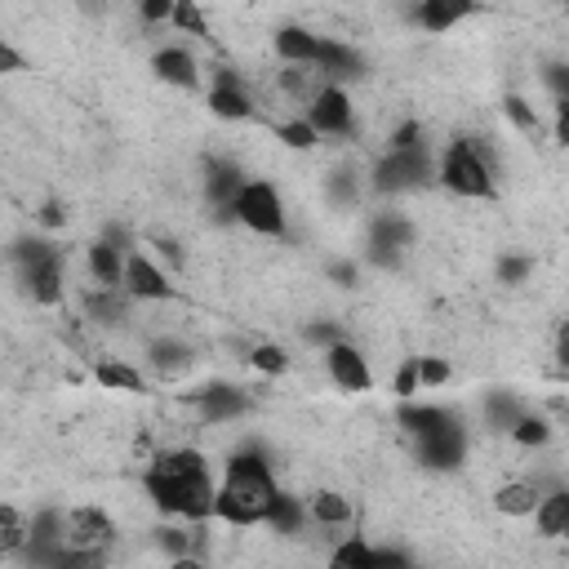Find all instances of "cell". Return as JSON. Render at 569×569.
I'll return each mask as SVG.
<instances>
[{
	"label": "cell",
	"mask_w": 569,
	"mask_h": 569,
	"mask_svg": "<svg viewBox=\"0 0 569 569\" xmlns=\"http://www.w3.org/2000/svg\"><path fill=\"white\" fill-rule=\"evenodd\" d=\"M329 276H333L338 284H356V276H360V267H356V262H333V267H329Z\"/></svg>",
	"instance_id": "obj_46"
},
{
	"label": "cell",
	"mask_w": 569,
	"mask_h": 569,
	"mask_svg": "<svg viewBox=\"0 0 569 569\" xmlns=\"http://www.w3.org/2000/svg\"><path fill=\"white\" fill-rule=\"evenodd\" d=\"M409 240H413V227L400 213H378L373 227H369V258L378 267H396L400 253L409 249Z\"/></svg>",
	"instance_id": "obj_12"
},
{
	"label": "cell",
	"mask_w": 569,
	"mask_h": 569,
	"mask_svg": "<svg viewBox=\"0 0 569 569\" xmlns=\"http://www.w3.org/2000/svg\"><path fill=\"white\" fill-rule=\"evenodd\" d=\"M147 356H151V369L164 373V378H173V373H182V369L191 365V347L178 342V338H156V342L147 347Z\"/></svg>",
	"instance_id": "obj_25"
},
{
	"label": "cell",
	"mask_w": 569,
	"mask_h": 569,
	"mask_svg": "<svg viewBox=\"0 0 569 569\" xmlns=\"http://www.w3.org/2000/svg\"><path fill=\"white\" fill-rule=\"evenodd\" d=\"M142 489L151 493V502L173 516V520H209L213 516V502H218V489H213V476H209V462L200 449H164L151 458V467L142 471Z\"/></svg>",
	"instance_id": "obj_1"
},
{
	"label": "cell",
	"mask_w": 569,
	"mask_h": 569,
	"mask_svg": "<svg viewBox=\"0 0 569 569\" xmlns=\"http://www.w3.org/2000/svg\"><path fill=\"white\" fill-rule=\"evenodd\" d=\"M320 40H325V36H316V31L298 27V22H284V27L276 31L271 49H276V58L289 62V67H316V62H320Z\"/></svg>",
	"instance_id": "obj_15"
},
{
	"label": "cell",
	"mask_w": 569,
	"mask_h": 569,
	"mask_svg": "<svg viewBox=\"0 0 569 569\" xmlns=\"http://www.w3.org/2000/svg\"><path fill=\"white\" fill-rule=\"evenodd\" d=\"M124 289H129V298H138V302H169V298L178 293L173 280H169V271H164L151 253H142V249H133L129 262H124Z\"/></svg>",
	"instance_id": "obj_10"
},
{
	"label": "cell",
	"mask_w": 569,
	"mask_h": 569,
	"mask_svg": "<svg viewBox=\"0 0 569 569\" xmlns=\"http://www.w3.org/2000/svg\"><path fill=\"white\" fill-rule=\"evenodd\" d=\"M418 378H422V387H445V382H449V360H440V356H418Z\"/></svg>",
	"instance_id": "obj_39"
},
{
	"label": "cell",
	"mask_w": 569,
	"mask_h": 569,
	"mask_svg": "<svg viewBox=\"0 0 569 569\" xmlns=\"http://www.w3.org/2000/svg\"><path fill=\"white\" fill-rule=\"evenodd\" d=\"M325 369H329V382L342 387V391H369L373 387V373H369V360L356 342H333L325 347Z\"/></svg>",
	"instance_id": "obj_11"
},
{
	"label": "cell",
	"mask_w": 569,
	"mask_h": 569,
	"mask_svg": "<svg viewBox=\"0 0 569 569\" xmlns=\"http://www.w3.org/2000/svg\"><path fill=\"white\" fill-rule=\"evenodd\" d=\"M538 502H542V489L533 480H507V485L493 489V507L502 516H533Z\"/></svg>",
	"instance_id": "obj_22"
},
{
	"label": "cell",
	"mask_w": 569,
	"mask_h": 569,
	"mask_svg": "<svg viewBox=\"0 0 569 569\" xmlns=\"http://www.w3.org/2000/svg\"><path fill=\"white\" fill-rule=\"evenodd\" d=\"M316 71H325L329 84H338V80H356V76L365 71V58H360L351 44L325 36V40H320V62H316Z\"/></svg>",
	"instance_id": "obj_20"
},
{
	"label": "cell",
	"mask_w": 569,
	"mask_h": 569,
	"mask_svg": "<svg viewBox=\"0 0 569 569\" xmlns=\"http://www.w3.org/2000/svg\"><path fill=\"white\" fill-rule=\"evenodd\" d=\"M471 13H480V0H418L413 4V22L431 36H445L449 27H458Z\"/></svg>",
	"instance_id": "obj_16"
},
{
	"label": "cell",
	"mask_w": 569,
	"mask_h": 569,
	"mask_svg": "<svg viewBox=\"0 0 569 569\" xmlns=\"http://www.w3.org/2000/svg\"><path fill=\"white\" fill-rule=\"evenodd\" d=\"M231 218L258 236H284V200L276 191V182L267 178H249L231 204Z\"/></svg>",
	"instance_id": "obj_7"
},
{
	"label": "cell",
	"mask_w": 569,
	"mask_h": 569,
	"mask_svg": "<svg viewBox=\"0 0 569 569\" xmlns=\"http://www.w3.org/2000/svg\"><path fill=\"white\" fill-rule=\"evenodd\" d=\"M551 138L569 151V98L565 102H556V120H551Z\"/></svg>",
	"instance_id": "obj_43"
},
{
	"label": "cell",
	"mask_w": 569,
	"mask_h": 569,
	"mask_svg": "<svg viewBox=\"0 0 569 569\" xmlns=\"http://www.w3.org/2000/svg\"><path fill=\"white\" fill-rule=\"evenodd\" d=\"M542 84L551 89L556 102H565L569 98V62H547L542 67Z\"/></svg>",
	"instance_id": "obj_40"
},
{
	"label": "cell",
	"mask_w": 569,
	"mask_h": 569,
	"mask_svg": "<svg viewBox=\"0 0 569 569\" xmlns=\"http://www.w3.org/2000/svg\"><path fill=\"white\" fill-rule=\"evenodd\" d=\"M413 445H418V458H422L431 471H453V467H462V458H467V431H462V422H458L453 413H449L440 427L413 436Z\"/></svg>",
	"instance_id": "obj_8"
},
{
	"label": "cell",
	"mask_w": 569,
	"mask_h": 569,
	"mask_svg": "<svg viewBox=\"0 0 569 569\" xmlns=\"http://www.w3.org/2000/svg\"><path fill=\"white\" fill-rule=\"evenodd\" d=\"M565 351H569V320L556 329V356H565Z\"/></svg>",
	"instance_id": "obj_48"
},
{
	"label": "cell",
	"mask_w": 569,
	"mask_h": 569,
	"mask_svg": "<svg viewBox=\"0 0 569 569\" xmlns=\"http://www.w3.org/2000/svg\"><path fill=\"white\" fill-rule=\"evenodd\" d=\"M142 22H169L173 18V0H142Z\"/></svg>",
	"instance_id": "obj_42"
},
{
	"label": "cell",
	"mask_w": 569,
	"mask_h": 569,
	"mask_svg": "<svg viewBox=\"0 0 569 569\" xmlns=\"http://www.w3.org/2000/svg\"><path fill=\"white\" fill-rule=\"evenodd\" d=\"M307 516H311V511H307V507H302V502H298V498H293V493H284V489H280V493H276V502H271V511H267V520H262V525H271V529H276V533H298V529H302V520H307Z\"/></svg>",
	"instance_id": "obj_26"
},
{
	"label": "cell",
	"mask_w": 569,
	"mask_h": 569,
	"mask_svg": "<svg viewBox=\"0 0 569 569\" xmlns=\"http://www.w3.org/2000/svg\"><path fill=\"white\" fill-rule=\"evenodd\" d=\"M249 365H253L258 373L276 378V373H284V369H289V356H284V347H276V342H258V347L249 351Z\"/></svg>",
	"instance_id": "obj_34"
},
{
	"label": "cell",
	"mask_w": 569,
	"mask_h": 569,
	"mask_svg": "<svg viewBox=\"0 0 569 569\" xmlns=\"http://www.w3.org/2000/svg\"><path fill=\"white\" fill-rule=\"evenodd\" d=\"M27 542H31V525L22 520V511L13 502H4L0 507V556L4 560H18Z\"/></svg>",
	"instance_id": "obj_24"
},
{
	"label": "cell",
	"mask_w": 569,
	"mask_h": 569,
	"mask_svg": "<svg viewBox=\"0 0 569 569\" xmlns=\"http://www.w3.org/2000/svg\"><path fill=\"white\" fill-rule=\"evenodd\" d=\"M520 413H525V405H520L511 391H489V396H485V418H489V427L511 431Z\"/></svg>",
	"instance_id": "obj_29"
},
{
	"label": "cell",
	"mask_w": 569,
	"mask_h": 569,
	"mask_svg": "<svg viewBox=\"0 0 569 569\" xmlns=\"http://www.w3.org/2000/svg\"><path fill=\"white\" fill-rule=\"evenodd\" d=\"M302 116L320 129V138H325V133H329V138H342V133H351V124H356V107H351V98H347L342 84H320V89L311 93V102L302 107Z\"/></svg>",
	"instance_id": "obj_9"
},
{
	"label": "cell",
	"mask_w": 569,
	"mask_h": 569,
	"mask_svg": "<svg viewBox=\"0 0 569 569\" xmlns=\"http://www.w3.org/2000/svg\"><path fill=\"white\" fill-rule=\"evenodd\" d=\"M529 271H533V262H529L525 253H502V258H498V280H502V284H520Z\"/></svg>",
	"instance_id": "obj_38"
},
{
	"label": "cell",
	"mask_w": 569,
	"mask_h": 569,
	"mask_svg": "<svg viewBox=\"0 0 569 569\" xmlns=\"http://www.w3.org/2000/svg\"><path fill=\"white\" fill-rule=\"evenodd\" d=\"M502 111H507V120H511V124H516L525 138H538V133H542V124H538L533 107H529L520 93H507V98H502Z\"/></svg>",
	"instance_id": "obj_32"
},
{
	"label": "cell",
	"mask_w": 569,
	"mask_h": 569,
	"mask_svg": "<svg viewBox=\"0 0 569 569\" xmlns=\"http://www.w3.org/2000/svg\"><path fill=\"white\" fill-rule=\"evenodd\" d=\"M124 262H129V253L120 244H111L102 236L89 244V276H93V284H124Z\"/></svg>",
	"instance_id": "obj_21"
},
{
	"label": "cell",
	"mask_w": 569,
	"mask_h": 569,
	"mask_svg": "<svg viewBox=\"0 0 569 569\" xmlns=\"http://www.w3.org/2000/svg\"><path fill=\"white\" fill-rule=\"evenodd\" d=\"M244 182H249V178H244L231 160H209V169H204V196H209V204H213L222 218H231V204H236V196H240Z\"/></svg>",
	"instance_id": "obj_17"
},
{
	"label": "cell",
	"mask_w": 569,
	"mask_h": 569,
	"mask_svg": "<svg viewBox=\"0 0 569 569\" xmlns=\"http://www.w3.org/2000/svg\"><path fill=\"white\" fill-rule=\"evenodd\" d=\"M391 391H396L400 400H413V391H422V378H418V356H409V360L396 369V378H391Z\"/></svg>",
	"instance_id": "obj_37"
},
{
	"label": "cell",
	"mask_w": 569,
	"mask_h": 569,
	"mask_svg": "<svg viewBox=\"0 0 569 569\" xmlns=\"http://www.w3.org/2000/svg\"><path fill=\"white\" fill-rule=\"evenodd\" d=\"M556 360H560V369H565V373H569V351H565V356H556Z\"/></svg>",
	"instance_id": "obj_49"
},
{
	"label": "cell",
	"mask_w": 569,
	"mask_h": 569,
	"mask_svg": "<svg viewBox=\"0 0 569 569\" xmlns=\"http://www.w3.org/2000/svg\"><path fill=\"white\" fill-rule=\"evenodd\" d=\"M276 493H280V485H276L267 458L253 453V449H244V453L227 458V467H222V485H218L213 520H222V525H240V529L262 525L267 511H271V502H276Z\"/></svg>",
	"instance_id": "obj_2"
},
{
	"label": "cell",
	"mask_w": 569,
	"mask_h": 569,
	"mask_svg": "<svg viewBox=\"0 0 569 569\" xmlns=\"http://www.w3.org/2000/svg\"><path fill=\"white\" fill-rule=\"evenodd\" d=\"M40 222H44V227H58V222H62V209H58V204L49 200V204L40 209Z\"/></svg>",
	"instance_id": "obj_47"
},
{
	"label": "cell",
	"mask_w": 569,
	"mask_h": 569,
	"mask_svg": "<svg viewBox=\"0 0 569 569\" xmlns=\"http://www.w3.org/2000/svg\"><path fill=\"white\" fill-rule=\"evenodd\" d=\"M182 36H204V13L196 0H173V18H169Z\"/></svg>",
	"instance_id": "obj_36"
},
{
	"label": "cell",
	"mask_w": 569,
	"mask_h": 569,
	"mask_svg": "<svg viewBox=\"0 0 569 569\" xmlns=\"http://www.w3.org/2000/svg\"><path fill=\"white\" fill-rule=\"evenodd\" d=\"M151 71H156V80L178 84V89H196V80H200V62H196L187 49H178V44L156 49V53H151Z\"/></svg>",
	"instance_id": "obj_19"
},
{
	"label": "cell",
	"mask_w": 569,
	"mask_h": 569,
	"mask_svg": "<svg viewBox=\"0 0 569 569\" xmlns=\"http://www.w3.org/2000/svg\"><path fill=\"white\" fill-rule=\"evenodd\" d=\"M533 525H538L542 538H569V489L542 493V502L533 511Z\"/></svg>",
	"instance_id": "obj_23"
},
{
	"label": "cell",
	"mask_w": 569,
	"mask_h": 569,
	"mask_svg": "<svg viewBox=\"0 0 569 569\" xmlns=\"http://www.w3.org/2000/svg\"><path fill=\"white\" fill-rule=\"evenodd\" d=\"M93 378H98L107 391H142V373L129 369L124 360H98V365H93Z\"/></svg>",
	"instance_id": "obj_28"
},
{
	"label": "cell",
	"mask_w": 569,
	"mask_h": 569,
	"mask_svg": "<svg viewBox=\"0 0 569 569\" xmlns=\"http://www.w3.org/2000/svg\"><path fill=\"white\" fill-rule=\"evenodd\" d=\"M22 67H27V62H22V53L4 40V44H0V71H4V76H13V71H22Z\"/></svg>",
	"instance_id": "obj_45"
},
{
	"label": "cell",
	"mask_w": 569,
	"mask_h": 569,
	"mask_svg": "<svg viewBox=\"0 0 569 569\" xmlns=\"http://www.w3.org/2000/svg\"><path fill=\"white\" fill-rule=\"evenodd\" d=\"M111 538H116V525H111V516L102 507H71L67 511L62 542H67V551H71L76 565H98L107 556Z\"/></svg>",
	"instance_id": "obj_6"
},
{
	"label": "cell",
	"mask_w": 569,
	"mask_h": 569,
	"mask_svg": "<svg viewBox=\"0 0 569 569\" xmlns=\"http://www.w3.org/2000/svg\"><path fill=\"white\" fill-rule=\"evenodd\" d=\"M280 142L284 147H293V151H311L316 142H320V129L307 120V116H293V120H280Z\"/></svg>",
	"instance_id": "obj_31"
},
{
	"label": "cell",
	"mask_w": 569,
	"mask_h": 569,
	"mask_svg": "<svg viewBox=\"0 0 569 569\" xmlns=\"http://www.w3.org/2000/svg\"><path fill=\"white\" fill-rule=\"evenodd\" d=\"M209 111H213L218 120H249V116H253V98L244 93V84H240L236 71L218 67V80H213V89H209Z\"/></svg>",
	"instance_id": "obj_13"
},
{
	"label": "cell",
	"mask_w": 569,
	"mask_h": 569,
	"mask_svg": "<svg viewBox=\"0 0 569 569\" xmlns=\"http://www.w3.org/2000/svg\"><path fill=\"white\" fill-rule=\"evenodd\" d=\"M13 271L22 280V289L40 302V307H53L62 298V253L53 240L44 236H27L13 244Z\"/></svg>",
	"instance_id": "obj_4"
},
{
	"label": "cell",
	"mask_w": 569,
	"mask_h": 569,
	"mask_svg": "<svg viewBox=\"0 0 569 569\" xmlns=\"http://www.w3.org/2000/svg\"><path fill=\"white\" fill-rule=\"evenodd\" d=\"M445 418H449V409H440V405H413V400L400 405V427H405L409 436H422V431L440 427Z\"/></svg>",
	"instance_id": "obj_30"
},
{
	"label": "cell",
	"mask_w": 569,
	"mask_h": 569,
	"mask_svg": "<svg viewBox=\"0 0 569 569\" xmlns=\"http://www.w3.org/2000/svg\"><path fill=\"white\" fill-rule=\"evenodd\" d=\"M436 178L445 191L462 196V200H493L498 196V178L489 169V160L480 156V147L471 138H458L445 147L440 164H436Z\"/></svg>",
	"instance_id": "obj_3"
},
{
	"label": "cell",
	"mask_w": 569,
	"mask_h": 569,
	"mask_svg": "<svg viewBox=\"0 0 569 569\" xmlns=\"http://www.w3.org/2000/svg\"><path fill=\"white\" fill-rule=\"evenodd\" d=\"M329 191H333V200H356V182H351V173H333L329 178Z\"/></svg>",
	"instance_id": "obj_44"
},
{
	"label": "cell",
	"mask_w": 569,
	"mask_h": 569,
	"mask_svg": "<svg viewBox=\"0 0 569 569\" xmlns=\"http://www.w3.org/2000/svg\"><path fill=\"white\" fill-rule=\"evenodd\" d=\"M547 436H551V422L538 418V413H529V409H525V413L516 418V427H511V440H516V445H529V449H533V445H547Z\"/></svg>",
	"instance_id": "obj_33"
},
{
	"label": "cell",
	"mask_w": 569,
	"mask_h": 569,
	"mask_svg": "<svg viewBox=\"0 0 569 569\" xmlns=\"http://www.w3.org/2000/svg\"><path fill=\"white\" fill-rule=\"evenodd\" d=\"M431 178H436V160H431L427 142H422V147H387V156H382L378 169H373V187H378L382 196L418 191V187H427Z\"/></svg>",
	"instance_id": "obj_5"
},
{
	"label": "cell",
	"mask_w": 569,
	"mask_h": 569,
	"mask_svg": "<svg viewBox=\"0 0 569 569\" xmlns=\"http://www.w3.org/2000/svg\"><path fill=\"white\" fill-rule=\"evenodd\" d=\"M156 538H160V547H164L173 560H187V556H191V542H196V533L182 529V525H164V529H156Z\"/></svg>",
	"instance_id": "obj_35"
},
{
	"label": "cell",
	"mask_w": 569,
	"mask_h": 569,
	"mask_svg": "<svg viewBox=\"0 0 569 569\" xmlns=\"http://www.w3.org/2000/svg\"><path fill=\"white\" fill-rule=\"evenodd\" d=\"M307 511H311L316 525H347V520H351V502H347L338 489H320V493H311Z\"/></svg>",
	"instance_id": "obj_27"
},
{
	"label": "cell",
	"mask_w": 569,
	"mask_h": 569,
	"mask_svg": "<svg viewBox=\"0 0 569 569\" xmlns=\"http://www.w3.org/2000/svg\"><path fill=\"white\" fill-rule=\"evenodd\" d=\"M302 338H307V342H320V347H333V342H342L338 325H329V320H320V325H307V329H302Z\"/></svg>",
	"instance_id": "obj_41"
},
{
	"label": "cell",
	"mask_w": 569,
	"mask_h": 569,
	"mask_svg": "<svg viewBox=\"0 0 569 569\" xmlns=\"http://www.w3.org/2000/svg\"><path fill=\"white\" fill-rule=\"evenodd\" d=\"M196 409L204 422H231V418L249 413V391H240L231 382H209L204 391H196Z\"/></svg>",
	"instance_id": "obj_14"
},
{
	"label": "cell",
	"mask_w": 569,
	"mask_h": 569,
	"mask_svg": "<svg viewBox=\"0 0 569 569\" xmlns=\"http://www.w3.org/2000/svg\"><path fill=\"white\" fill-rule=\"evenodd\" d=\"M338 569H382V565H409L405 551H391V547H369L360 538H347L342 547H333L329 556Z\"/></svg>",
	"instance_id": "obj_18"
}]
</instances>
